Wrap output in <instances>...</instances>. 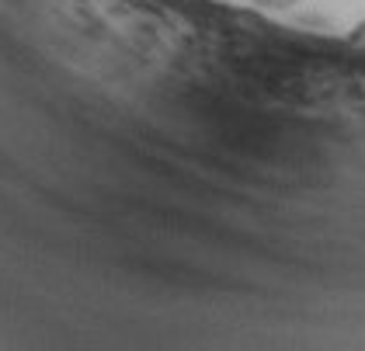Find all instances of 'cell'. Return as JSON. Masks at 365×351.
Instances as JSON below:
<instances>
[{
  "mask_svg": "<svg viewBox=\"0 0 365 351\" xmlns=\"http://www.w3.org/2000/svg\"><path fill=\"white\" fill-rule=\"evenodd\" d=\"M254 7H264V11H285V7H296L303 0H251Z\"/></svg>",
  "mask_w": 365,
  "mask_h": 351,
  "instance_id": "cell-1",
  "label": "cell"
}]
</instances>
